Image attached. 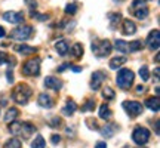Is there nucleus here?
Here are the masks:
<instances>
[{
    "instance_id": "obj_1",
    "label": "nucleus",
    "mask_w": 160,
    "mask_h": 148,
    "mask_svg": "<svg viewBox=\"0 0 160 148\" xmlns=\"http://www.w3.org/2000/svg\"><path fill=\"white\" fill-rule=\"evenodd\" d=\"M33 95V89L27 83H18L12 91V99L19 105H25Z\"/></svg>"
},
{
    "instance_id": "obj_2",
    "label": "nucleus",
    "mask_w": 160,
    "mask_h": 148,
    "mask_svg": "<svg viewBox=\"0 0 160 148\" xmlns=\"http://www.w3.org/2000/svg\"><path fill=\"white\" fill-rule=\"evenodd\" d=\"M133 79H135V74H133L132 70L122 68L119 73H117V76H116V83H117V86H119L120 89L126 91V89H129L132 86Z\"/></svg>"
},
{
    "instance_id": "obj_3",
    "label": "nucleus",
    "mask_w": 160,
    "mask_h": 148,
    "mask_svg": "<svg viewBox=\"0 0 160 148\" xmlns=\"http://www.w3.org/2000/svg\"><path fill=\"white\" fill-rule=\"evenodd\" d=\"M92 52L97 55L98 58H105L108 57L110 53H111V43H110L108 40H95V42H92Z\"/></svg>"
},
{
    "instance_id": "obj_4",
    "label": "nucleus",
    "mask_w": 160,
    "mask_h": 148,
    "mask_svg": "<svg viewBox=\"0 0 160 148\" xmlns=\"http://www.w3.org/2000/svg\"><path fill=\"white\" fill-rule=\"evenodd\" d=\"M34 33V30L31 25H19L17 28H13L11 31V37L13 40H18V42H25V40H28L31 36Z\"/></svg>"
},
{
    "instance_id": "obj_5",
    "label": "nucleus",
    "mask_w": 160,
    "mask_h": 148,
    "mask_svg": "<svg viewBox=\"0 0 160 148\" xmlns=\"http://www.w3.org/2000/svg\"><path fill=\"white\" fill-rule=\"evenodd\" d=\"M150 136H151V133L147 127H144V126H137L133 132H132V141L137 144V145H144V144L148 142Z\"/></svg>"
},
{
    "instance_id": "obj_6",
    "label": "nucleus",
    "mask_w": 160,
    "mask_h": 148,
    "mask_svg": "<svg viewBox=\"0 0 160 148\" xmlns=\"http://www.w3.org/2000/svg\"><path fill=\"white\" fill-rule=\"evenodd\" d=\"M131 11L133 12L135 18H138V19H145L150 13L148 6L145 5L144 0H133L131 6Z\"/></svg>"
},
{
    "instance_id": "obj_7",
    "label": "nucleus",
    "mask_w": 160,
    "mask_h": 148,
    "mask_svg": "<svg viewBox=\"0 0 160 148\" xmlns=\"http://www.w3.org/2000/svg\"><path fill=\"white\" fill-rule=\"evenodd\" d=\"M22 73H24V76H30V77L39 76L40 74V59L39 58H33V59H28L27 62H24Z\"/></svg>"
},
{
    "instance_id": "obj_8",
    "label": "nucleus",
    "mask_w": 160,
    "mask_h": 148,
    "mask_svg": "<svg viewBox=\"0 0 160 148\" xmlns=\"http://www.w3.org/2000/svg\"><path fill=\"white\" fill-rule=\"evenodd\" d=\"M123 108L131 117H138L144 111V105L141 102H138V101H125Z\"/></svg>"
},
{
    "instance_id": "obj_9",
    "label": "nucleus",
    "mask_w": 160,
    "mask_h": 148,
    "mask_svg": "<svg viewBox=\"0 0 160 148\" xmlns=\"http://www.w3.org/2000/svg\"><path fill=\"white\" fill-rule=\"evenodd\" d=\"M159 46H160V33L159 30L156 28L147 37V47L150 51H159Z\"/></svg>"
},
{
    "instance_id": "obj_10",
    "label": "nucleus",
    "mask_w": 160,
    "mask_h": 148,
    "mask_svg": "<svg viewBox=\"0 0 160 148\" xmlns=\"http://www.w3.org/2000/svg\"><path fill=\"white\" fill-rule=\"evenodd\" d=\"M105 80H107V74L104 71H95L92 74V79H91V89L92 91H98Z\"/></svg>"
},
{
    "instance_id": "obj_11",
    "label": "nucleus",
    "mask_w": 160,
    "mask_h": 148,
    "mask_svg": "<svg viewBox=\"0 0 160 148\" xmlns=\"http://www.w3.org/2000/svg\"><path fill=\"white\" fill-rule=\"evenodd\" d=\"M3 19L11 24H22L24 22V13L22 12H13L8 11L3 13Z\"/></svg>"
},
{
    "instance_id": "obj_12",
    "label": "nucleus",
    "mask_w": 160,
    "mask_h": 148,
    "mask_svg": "<svg viewBox=\"0 0 160 148\" xmlns=\"http://www.w3.org/2000/svg\"><path fill=\"white\" fill-rule=\"evenodd\" d=\"M33 133H36V126L28 123V121H21V127H19L18 135H21L24 139H28Z\"/></svg>"
},
{
    "instance_id": "obj_13",
    "label": "nucleus",
    "mask_w": 160,
    "mask_h": 148,
    "mask_svg": "<svg viewBox=\"0 0 160 148\" xmlns=\"http://www.w3.org/2000/svg\"><path fill=\"white\" fill-rule=\"evenodd\" d=\"M62 80L55 77V76H49V77H46L45 79V86L48 89H52V91H59L61 87H62Z\"/></svg>"
},
{
    "instance_id": "obj_14",
    "label": "nucleus",
    "mask_w": 160,
    "mask_h": 148,
    "mask_svg": "<svg viewBox=\"0 0 160 148\" xmlns=\"http://www.w3.org/2000/svg\"><path fill=\"white\" fill-rule=\"evenodd\" d=\"M122 33L125 36H133L137 33V24L132 19H123L122 22Z\"/></svg>"
},
{
    "instance_id": "obj_15",
    "label": "nucleus",
    "mask_w": 160,
    "mask_h": 148,
    "mask_svg": "<svg viewBox=\"0 0 160 148\" xmlns=\"http://www.w3.org/2000/svg\"><path fill=\"white\" fill-rule=\"evenodd\" d=\"M119 129L120 127L116 125V123H105V126L101 127L99 132H101V135H102L104 138H111V136H114V133L119 131Z\"/></svg>"
},
{
    "instance_id": "obj_16",
    "label": "nucleus",
    "mask_w": 160,
    "mask_h": 148,
    "mask_svg": "<svg viewBox=\"0 0 160 148\" xmlns=\"http://www.w3.org/2000/svg\"><path fill=\"white\" fill-rule=\"evenodd\" d=\"M37 104L42 108H51V107H53V99L48 93H40L37 98Z\"/></svg>"
},
{
    "instance_id": "obj_17",
    "label": "nucleus",
    "mask_w": 160,
    "mask_h": 148,
    "mask_svg": "<svg viewBox=\"0 0 160 148\" xmlns=\"http://www.w3.org/2000/svg\"><path fill=\"white\" fill-rule=\"evenodd\" d=\"M13 51H17L18 53H21V55H33L37 52L36 47L33 46H28V45H15L13 46Z\"/></svg>"
},
{
    "instance_id": "obj_18",
    "label": "nucleus",
    "mask_w": 160,
    "mask_h": 148,
    "mask_svg": "<svg viewBox=\"0 0 160 148\" xmlns=\"http://www.w3.org/2000/svg\"><path fill=\"white\" fill-rule=\"evenodd\" d=\"M145 107L148 110H151L153 113H159L160 110V99L159 96H153V98H148L145 101Z\"/></svg>"
},
{
    "instance_id": "obj_19",
    "label": "nucleus",
    "mask_w": 160,
    "mask_h": 148,
    "mask_svg": "<svg viewBox=\"0 0 160 148\" xmlns=\"http://www.w3.org/2000/svg\"><path fill=\"white\" fill-rule=\"evenodd\" d=\"M55 49H57L58 55H61V57H65L67 53H68V42L65 39L59 40V42H57L55 43Z\"/></svg>"
},
{
    "instance_id": "obj_20",
    "label": "nucleus",
    "mask_w": 160,
    "mask_h": 148,
    "mask_svg": "<svg viewBox=\"0 0 160 148\" xmlns=\"http://www.w3.org/2000/svg\"><path fill=\"white\" fill-rule=\"evenodd\" d=\"M76 110H77V104L73 101V99H68L67 101V104L64 105V108H62V114L64 116H73V114L76 113Z\"/></svg>"
},
{
    "instance_id": "obj_21",
    "label": "nucleus",
    "mask_w": 160,
    "mask_h": 148,
    "mask_svg": "<svg viewBox=\"0 0 160 148\" xmlns=\"http://www.w3.org/2000/svg\"><path fill=\"white\" fill-rule=\"evenodd\" d=\"M18 116H19V111H18V108H15V107H11V108L8 110V111H6V114H5V121H6V123L15 121Z\"/></svg>"
},
{
    "instance_id": "obj_22",
    "label": "nucleus",
    "mask_w": 160,
    "mask_h": 148,
    "mask_svg": "<svg viewBox=\"0 0 160 148\" xmlns=\"http://www.w3.org/2000/svg\"><path fill=\"white\" fill-rule=\"evenodd\" d=\"M70 53H71V57L76 58V59L82 58L83 57V45H82V43H74L73 47H71V51H70Z\"/></svg>"
},
{
    "instance_id": "obj_23",
    "label": "nucleus",
    "mask_w": 160,
    "mask_h": 148,
    "mask_svg": "<svg viewBox=\"0 0 160 148\" xmlns=\"http://www.w3.org/2000/svg\"><path fill=\"white\" fill-rule=\"evenodd\" d=\"M98 114H99V117H101L102 120H110L111 119V110H110V107L107 105V104H102V105L99 107Z\"/></svg>"
},
{
    "instance_id": "obj_24",
    "label": "nucleus",
    "mask_w": 160,
    "mask_h": 148,
    "mask_svg": "<svg viewBox=\"0 0 160 148\" xmlns=\"http://www.w3.org/2000/svg\"><path fill=\"white\" fill-rule=\"evenodd\" d=\"M126 61H128V59H126V57H116V58H113V59L110 61V68H111V70H117L119 67H122Z\"/></svg>"
},
{
    "instance_id": "obj_25",
    "label": "nucleus",
    "mask_w": 160,
    "mask_h": 148,
    "mask_svg": "<svg viewBox=\"0 0 160 148\" xmlns=\"http://www.w3.org/2000/svg\"><path fill=\"white\" fill-rule=\"evenodd\" d=\"M144 47V43L141 40H132L131 43H128V49L129 52H138Z\"/></svg>"
},
{
    "instance_id": "obj_26",
    "label": "nucleus",
    "mask_w": 160,
    "mask_h": 148,
    "mask_svg": "<svg viewBox=\"0 0 160 148\" xmlns=\"http://www.w3.org/2000/svg\"><path fill=\"white\" fill-rule=\"evenodd\" d=\"M108 19H110V27L114 30L116 27H117V24L120 22V19H122V15H120L119 12H117V13L113 12V13H108Z\"/></svg>"
},
{
    "instance_id": "obj_27",
    "label": "nucleus",
    "mask_w": 160,
    "mask_h": 148,
    "mask_svg": "<svg viewBox=\"0 0 160 148\" xmlns=\"http://www.w3.org/2000/svg\"><path fill=\"white\" fill-rule=\"evenodd\" d=\"M31 148H46V141L42 135H36L34 141L31 142Z\"/></svg>"
},
{
    "instance_id": "obj_28",
    "label": "nucleus",
    "mask_w": 160,
    "mask_h": 148,
    "mask_svg": "<svg viewBox=\"0 0 160 148\" xmlns=\"http://www.w3.org/2000/svg\"><path fill=\"white\" fill-rule=\"evenodd\" d=\"M114 46H116V49H117V51H120L122 53H129V49H128V43H126L125 40L117 39V40L114 42Z\"/></svg>"
},
{
    "instance_id": "obj_29",
    "label": "nucleus",
    "mask_w": 160,
    "mask_h": 148,
    "mask_svg": "<svg viewBox=\"0 0 160 148\" xmlns=\"http://www.w3.org/2000/svg\"><path fill=\"white\" fill-rule=\"evenodd\" d=\"M93 108H95V99H92V98H89V99H86V102L82 105V113H86V111H93Z\"/></svg>"
},
{
    "instance_id": "obj_30",
    "label": "nucleus",
    "mask_w": 160,
    "mask_h": 148,
    "mask_svg": "<svg viewBox=\"0 0 160 148\" xmlns=\"http://www.w3.org/2000/svg\"><path fill=\"white\" fill-rule=\"evenodd\" d=\"M21 141L18 138H11L9 141H6L5 144V148H21Z\"/></svg>"
},
{
    "instance_id": "obj_31",
    "label": "nucleus",
    "mask_w": 160,
    "mask_h": 148,
    "mask_svg": "<svg viewBox=\"0 0 160 148\" xmlns=\"http://www.w3.org/2000/svg\"><path fill=\"white\" fill-rule=\"evenodd\" d=\"M77 9H79V6H77V3H76V2H71V3H68V5L65 6V9H64V12H65L67 15H74L76 12H77Z\"/></svg>"
},
{
    "instance_id": "obj_32",
    "label": "nucleus",
    "mask_w": 160,
    "mask_h": 148,
    "mask_svg": "<svg viewBox=\"0 0 160 148\" xmlns=\"http://www.w3.org/2000/svg\"><path fill=\"white\" fill-rule=\"evenodd\" d=\"M102 96L105 98V99H113V98L116 96V93H114V91H113V89H111V87H108V86H105V87H104L102 89Z\"/></svg>"
},
{
    "instance_id": "obj_33",
    "label": "nucleus",
    "mask_w": 160,
    "mask_h": 148,
    "mask_svg": "<svg viewBox=\"0 0 160 148\" xmlns=\"http://www.w3.org/2000/svg\"><path fill=\"white\" fill-rule=\"evenodd\" d=\"M139 77L144 80V81H147L150 79V70L147 65H142L141 68H139Z\"/></svg>"
},
{
    "instance_id": "obj_34",
    "label": "nucleus",
    "mask_w": 160,
    "mask_h": 148,
    "mask_svg": "<svg viewBox=\"0 0 160 148\" xmlns=\"http://www.w3.org/2000/svg\"><path fill=\"white\" fill-rule=\"evenodd\" d=\"M86 126H88L91 131H99V126H98L95 119H86Z\"/></svg>"
},
{
    "instance_id": "obj_35",
    "label": "nucleus",
    "mask_w": 160,
    "mask_h": 148,
    "mask_svg": "<svg viewBox=\"0 0 160 148\" xmlns=\"http://www.w3.org/2000/svg\"><path fill=\"white\" fill-rule=\"evenodd\" d=\"M61 125H62L61 117H52V120L49 121V126H51V127H59Z\"/></svg>"
},
{
    "instance_id": "obj_36",
    "label": "nucleus",
    "mask_w": 160,
    "mask_h": 148,
    "mask_svg": "<svg viewBox=\"0 0 160 148\" xmlns=\"http://www.w3.org/2000/svg\"><path fill=\"white\" fill-rule=\"evenodd\" d=\"M31 18H36V19H39V21H46L49 17H48V15H43V13H39V12L31 11Z\"/></svg>"
},
{
    "instance_id": "obj_37",
    "label": "nucleus",
    "mask_w": 160,
    "mask_h": 148,
    "mask_svg": "<svg viewBox=\"0 0 160 148\" xmlns=\"http://www.w3.org/2000/svg\"><path fill=\"white\" fill-rule=\"evenodd\" d=\"M9 61V57H8V53L6 52H0V65H3Z\"/></svg>"
},
{
    "instance_id": "obj_38",
    "label": "nucleus",
    "mask_w": 160,
    "mask_h": 148,
    "mask_svg": "<svg viewBox=\"0 0 160 148\" xmlns=\"http://www.w3.org/2000/svg\"><path fill=\"white\" fill-rule=\"evenodd\" d=\"M51 141H52V144H55V145H57V144H59V142H61V136H59V135H57V133H55V135H52Z\"/></svg>"
},
{
    "instance_id": "obj_39",
    "label": "nucleus",
    "mask_w": 160,
    "mask_h": 148,
    "mask_svg": "<svg viewBox=\"0 0 160 148\" xmlns=\"http://www.w3.org/2000/svg\"><path fill=\"white\" fill-rule=\"evenodd\" d=\"M95 148H107V144L104 142V141H98L97 145H95Z\"/></svg>"
},
{
    "instance_id": "obj_40",
    "label": "nucleus",
    "mask_w": 160,
    "mask_h": 148,
    "mask_svg": "<svg viewBox=\"0 0 160 148\" xmlns=\"http://www.w3.org/2000/svg\"><path fill=\"white\" fill-rule=\"evenodd\" d=\"M8 76H6V77H8V81H9V83H12V81H13V76H12V71H8Z\"/></svg>"
},
{
    "instance_id": "obj_41",
    "label": "nucleus",
    "mask_w": 160,
    "mask_h": 148,
    "mask_svg": "<svg viewBox=\"0 0 160 148\" xmlns=\"http://www.w3.org/2000/svg\"><path fill=\"white\" fill-rule=\"evenodd\" d=\"M68 67H70V64H68V62H67V64H62V65H61V67L58 68V71L61 73V71H64V70H65V68H68Z\"/></svg>"
},
{
    "instance_id": "obj_42",
    "label": "nucleus",
    "mask_w": 160,
    "mask_h": 148,
    "mask_svg": "<svg viewBox=\"0 0 160 148\" xmlns=\"http://www.w3.org/2000/svg\"><path fill=\"white\" fill-rule=\"evenodd\" d=\"M137 92H138V93H144V92H145V86H141V85H139L137 87Z\"/></svg>"
},
{
    "instance_id": "obj_43",
    "label": "nucleus",
    "mask_w": 160,
    "mask_h": 148,
    "mask_svg": "<svg viewBox=\"0 0 160 148\" xmlns=\"http://www.w3.org/2000/svg\"><path fill=\"white\" fill-rule=\"evenodd\" d=\"M154 131H156V135H159V120H156L154 121Z\"/></svg>"
},
{
    "instance_id": "obj_44",
    "label": "nucleus",
    "mask_w": 160,
    "mask_h": 148,
    "mask_svg": "<svg viewBox=\"0 0 160 148\" xmlns=\"http://www.w3.org/2000/svg\"><path fill=\"white\" fill-rule=\"evenodd\" d=\"M28 5H30V7H34V9L37 7V3H36L34 0H28Z\"/></svg>"
},
{
    "instance_id": "obj_45",
    "label": "nucleus",
    "mask_w": 160,
    "mask_h": 148,
    "mask_svg": "<svg viewBox=\"0 0 160 148\" xmlns=\"http://www.w3.org/2000/svg\"><path fill=\"white\" fill-rule=\"evenodd\" d=\"M5 36H6L5 28H3V27H0V39H2V37H5Z\"/></svg>"
},
{
    "instance_id": "obj_46",
    "label": "nucleus",
    "mask_w": 160,
    "mask_h": 148,
    "mask_svg": "<svg viewBox=\"0 0 160 148\" xmlns=\"http://www.w3.org/2000/svg\"><path fill=\"white\" fill-rule=\"evenodd\" d=\"M71 70H73L74 73H80V71H82V67H71Z\"/></svg>"
},
{
    "instance_id": "obj_47",
    "label": "nucleus",
    "mask_w": 160,
    "mask_h": 148,
    "mask_svg": "<svg viewBox=\"0 0 160 148\" xmlns=\"http://www.w3.org/2000/svg\"><path fill=\"white\" fill-rule=\"evenodd\" d=\"M67 135H68V136H74V133H73V129L67 127Z\"/></svg>"
},
{
    "instance_id": "obj_48",
    "label": "nucleus",
    "mask_w": 160,
    "mask_h": 148,
    "mask_svg": "<svg viewBox=\"0 0 160 148\" xmlns=\"http://www.w3.org/2000/svg\"><path fill=\"white\" fill-rule=\"evenodd\" d=\"M159 73H160V71H159V67H157V68L154 70V77H156V79H159Z\"/></svg>"
},
{
    "instance_id": "obj_49",
    "label": "nucleus",
    "mask_w": 160,
    "mask_h": 148,
    "mask_svg": "<svg viewBox=\"0 0 160 148\" xmlns=\"http://www.w3.org/2000/svg\"><path fill=\"white\" fill-rule=\"evenodd\" d=\"M123 148H131V147H129V145H125V147H123Z\"/></svg>"
},
{
    "instance_id": "obj_50",
    "label": "nucleus",
    "mask_w": 160,
    "mask_h": 148,
    "mask_svg": "<svg viewBox=\"0 0 160 148\" xmlns=\"http://www.w3.org/2000/svg\"><path fill=\"white\" fill-rule=\"evenodd\" d=\"M114 2H117V3H119V2H123V0H114Z\"/></svg>"
},
{
    "instance_id": "obj_51",
    "label": "nucleus",
    "mask_w": 160,
    "mask_h": 148,
    "mask_svg": "<svg viewBox=\"0 0 160 148\" xmlns=\"http://www.w3.org/2000/svg\"><path fill=\"white\" fill-rule=\"evenodd\" d=\"M139 148H145V147H144V145H141V147H139Z\"/></svg>"
},
{
    "instance_id": "obj_52",
    "label": "nucleus",
    "mask_w": 160,
    "mask_h": 148,
    "mask_svg": "<svg viewBox=\"0 0 160 148\" xmlns=\"http://www.w3.org/2000/svg\"><path fill=\"white\" fill-rule=\"evenodd\" d=\"M144 2H145V0H144Z\"/></svg>"
}]
</instances>
